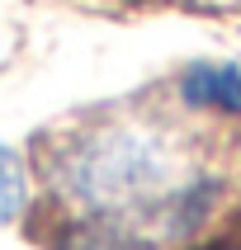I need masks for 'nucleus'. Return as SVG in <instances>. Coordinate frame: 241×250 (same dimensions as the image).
Listing matches in <instances>:
<instances>
[{"mask_svg": "<svg viewBox=\"0 0 241 250\" xmlns=\"http://www.w3.org/2000/svg\"><path fill=\"white\" fill-rule=\"evenodd\" d=\"M62 184L76 203H85L99 217H128V212H152L166 227H189L203 217L213 189L203 180L175 184L166 151L142 132L113 127L99 137L81 142L62 166Z\"/></svg>", "mask_w": 241, "mask_h": 250, "instance_id": "nucleus-1", "label": "nucleus"}, {"mask_svg": "<svg viewBox=\"0 0 241 250\" xmlns=\"http://www.w3.org/2000/svg\"><path fill=\"white\" fill-rule=\"evenodd\" d=\"M24 198H28V184H24V166L19 156L0 146V222H10L24 212Z\"/></svg>", "mask_w": 241, "mask_h": 250, "instance_id": "nucleus-3", "label": "nucleus"}, {"mask_svg": "<svg viewBox=\"0 0 241 250\" xmlns=\"http://www.w3.org/2000/svg\"><path fill=\"white\" fill-rule=\"evenodd\" d=\"M180 95L194 109H222L241 118V71L237 66H194L180 81Z\"/></svg>", "mask_w": 241, "mask_h": 250, "instance_id": "nucleus-2", "label": "nucleus"}]
</instances>
